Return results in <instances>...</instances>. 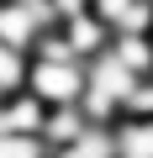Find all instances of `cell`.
Segmentation results:
<instances>
[{"label": "cell", "instance_id": "obj_1", "mask_svg": "<svg viewBox=\"0 0 153 158\" xmlns=\"http://www.w3.org/2000/svg\"><path fill=\"white\" fill-rule=\"evenodd\" d=\"M142 85V79L106 48L100 58H90L85 63V95H79V106H85V116L95 121V127H111L121 111H127V100H132V90Z\"/></svg>", "mask_w": 153, "mask_h": 158}, {"label": "cell", "instance_id": "obj_2", "mask_svg": "<svg viewBox=\"0 0 153 158\" xmlns=\"http://www.w3.org/2000/svg\"><path fill=\"white\" fill-rule=\"evenodd\" d=\"M58 37L69 42V53L79 58V63H90V58H100V53L111 48V27H106L100 16H90V11H85V16H74V21H63Z\"/></svg>", "mask_w": 153, "mask_h": 158}, {"label": "cell", "instance_id": "obj_3", "mask_svg": "<svg viewBox=\"0 0 153 158\" xmlns=\"http://www.w3.org/2000/svg\"><path fill=\"white\" fill-rule=\"evenodd\" d=\"M111 142H116V158H153V116H116Z\"/></svg>", "mask_w": 153, "mask_h": 158}, {"label": "cell", "instance_id": "obj_4", "mask_svg": "<svg viewBox=\"0 0 153 158\" xmlns=\"http://www.w3.org/2000/svg\"><path fill=\"white\" fill-rule=\"evenodd\" d=\"M95 121L85 116V106H53L48 111V121H42V142H48V153H58L63 142H74L79 132H90Z\"/></svg>", "mask_w": 153, "mask_h": 158}, {"label": "cell", "instance_id": "obj_5", "mask_svg": "<svg viewBox=\"0 0 153 158\" xmlns=\"http://www.w3.org/2000/svg\"><path fill=\"white\" fill-rule=\"evenodd\" d=\"M53 158H116V142H111V127H90L74 142H63Z\"/></svg>", "mask_w": 153, "mask_h": 158}, {"label": "cell", "instance_id": "obj_6", "mask_svg": "<svg viewBox=\"0 0 153 158\" xmlns=\"http://www.w3.org/2000/svg\"><path fill=\"white\" fill-rule=\"evenodd\" d=\"M16 90H27V53L0 42V95H16Z\"/></svg>", "mask_w": 153, "mask_h": 158}, {"label": "cell", "instance_id": "obj_7", "mask_svg": "<svg viewBox=\"0 0 153 158\" xmlns=\"http://www.w3.org/2000/svg\"><path fill=\"white\" fill-rule=\"evenodd\" d=\"M0 158H53L42 137H0Z\"/></svg>", "mask_w": 153, "mask_h": 158}, {"label": "cell", "instance_id": "obj_8", "mask_svg": "<svg viewBox=\"0 0 153 158\" xmlns=\"http://www.w3.org/2000/svg\"><path fill=\"white\" fill-rule=\"evenodd\" d=\"M127 6H132V0H90V16H100V21L116 32V21L127 16Z\"/></svg>", "mask_w": 153, "mask_h": 158}]
</instances>
